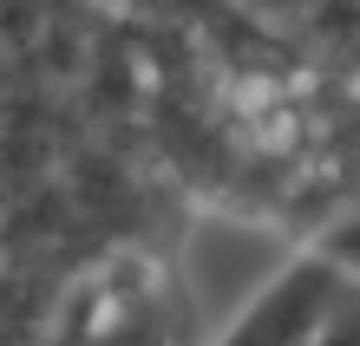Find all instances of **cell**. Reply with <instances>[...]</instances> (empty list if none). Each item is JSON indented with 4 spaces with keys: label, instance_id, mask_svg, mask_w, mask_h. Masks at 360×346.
Returning a JSON list of instances; mask_svg holds the SVG:
<instances>
[{
    "label": "cell",
    "instance_id": "6da1fadb",
    "mask_svg": "<svg viewBox=\"0 0 360 346\" xmlns=\"http://www.w3.org/2000/svg\"><path fill=\"white\" fill-rule=\"evenodd\" d=\"M347 281L341 268L328 262H302L275 281V294H262L256 314H243V327L229 333L223 346H308V333H321V320L334 314V294H341Z\"/></svg>",
    "mask_w": 360,
    "mask_h": 346
}]
</instances>
